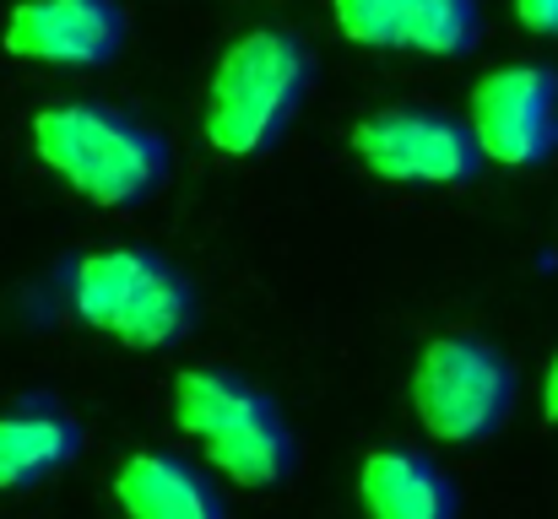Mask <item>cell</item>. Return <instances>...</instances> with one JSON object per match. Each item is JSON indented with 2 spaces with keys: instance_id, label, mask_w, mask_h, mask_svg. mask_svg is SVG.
Returning <instances> with one entry per match:
<instances>
[{
  "instance_id": "obj_14",
  "label": "cell",
  "mask_w": 558,
  "mask_h": 519,
  "mask_svg": "<svg viewBox=\"0 0 558 519\" xmlns=\"http://www.w3.org/2000/svg\"><path fill=\"white\" fill-rule=\"evenodd\" d=\"M543 411L558 422V357H554V368H548V379H543Z\"/></svg>"
},
{
  "instance_id": "obj_5",
  "label": "cell",
  "mask_w": 558,
  "mask_h": 519,
  "mask_svg": "<svg viewBox=\"0 0 558 519\" xmlns=\"http://www.w3.org/2000/svg\"><path fill=\"white\" fill-rule=\"evenodd\" d=\"M412 411L439 444H488L515 411V368L488 342L439 336L412 368Z\"/></svg>"
},
{
  "instance_id": "obj_4",
  "label": "cell",
  "mask_w": 558,
  "mask_h": 519,
  "mask_svg": "<svg viewBox=\"0 0 558 519\" xmlns=\"http://www.w3.org/2000/svg\"><path fill=\"white\" fill-rule=\"evenodd\" d=\"M76 314L114 342L153 351L190 331L185 276L153 249H98L76 265Z\"/></svg>"
},
{
  "instance_id": "obj_3",
  "label": "cell",
  "mask_w": 558,
  "mask_h": 519,
  "mask_svg": "<svg viewBox=\"0 0 558 519\" xmlns=\"http://www.w3.org/2000/svg\"><path fill=\"white\" fill-rule=\"evenodd\" d=\"M304 82H310V60L293 33L282 27L244 33L217 60V76L206 87V141L228 158L266 152L288 131Z\"/></svg>"
},
{
  "instance_id": "obj_13",
  "label": "cell",
  "mask_w": 558,
  "mask_h": 519,
  "mask_svg": "<svg viewBox=\"0 0 558 519\" xmlns=\"http://www.w3.org/2000/svg\"><path fill=\"white\" fill-rule=\"evenodd\" d=\"M515 16L543 33V38H558V0H515Z\"/></svg>"
},
{
  "instance_id": "obj_2",
  "label": "cell",
  "mask_w": 558,
  "mask_h": 519,
  "mask_svg": "<svg viewBox=\"0 0 558 519\" xmlns=\"http://www.w3.org/2000/svg\"><path fill=\"white\" fill-rule=\"evenodd\" d=\"M33 152L98 206H136L169 173V147L147 125L98 103H54L33 114Z\"/></svg>"
},
{
  "instance_id": "obj_8",
  "label": "cell",
  "mask_w": 558,
  "mask_h": 519,
  "mask_svg": "<svg viewBox=\"0 0 558 519\" xmlns=\"http://www.w3.org/2000/svg\"><path fill=\"white\" fill-rule=\"evenodd\" d=\"M125 44L114 0H22L5 16V49L38 65H104Z\"/></svg>"
},
{
  "instance_id": "obj_1",
  "label": "cell",
  "mask_w": 558,
  "mask_h": 519,
  "mask_svg": "<svg viewBox=\"0 0 558 519\" xmlns=\"http://www.w3.org/2000/svg\"><path fill=\"white\" fill-rule=\"evenodd\" d=\"M174 417L201 444L206 466L222 471L239 487H255V493L282 487L293 477V466H299L293 428L282 422L271 395H260L239 373L185 368L180 384H174Z\"/></svg>"
},
{
  "instance_id": "obj_11",
  "label": "cell",
  "mask_w": 558,
  "mask_h": 519,
  "mask_svg": "<svg viewBox=\"0 0 558 519\" xmlns=\"http://www.w3.org/2000/svg\"><path fill=\"white\" fill-rule=\"evenodd\" d=\"M359 504L369 519H456V487L417 449H374L359 471Z\"/></svg>"
},
{
  "instance_id": "obj_9",
  "label": "cell",
  "mask_w": 558,
  "mask_h": 519,
  "mask_svg": "<svg viewBox=\"0 0 558 519\" xmlns=\"http://www.w3.org/2000/svg\"><path fill=\"white\" fill-rule=\"evenodd\" d=\"M337 27L353 44L461 54L477 38V0H331Z\"/></svg>"
},
{
  "instance_id": "obj_6",
  "label": "cell",
  "mask_w": 558,
  "mask_h": 519,
  "mask_svg": "<svg viewBox=\"0 0 558 519\" xmlns=\"http://www.w3.org/2000/svg\"><path fill=\"white\" fill-rule=\"evenodd\" d=\"M353 152L364 158V169L390 184H461L483 163L472 125L428 109H385L359 120Z\"/></svg>"
},
{
  "instance_id": "obj_7",
  "label": "cell",
  "mask_w": 558,
  "mask_h": 519,
  "mask_svg": "<svg viewBox=\"0 0 558 519\" xmlns=\"http://www.w3.org/2000/svg\"><path fill=\"white\" fill-rule=\"evenodd\" d=\"M472 141L505 169H532L558 147V76L548 65L488 71L472 92Z\"/></svg>"
},
{
  "instance_id": "obj_10",
  "label": "cell",
  "mask_w": 558,
  "mask_h": 519,
  "mask_svg": "<svg viewBox=\"0 0 558 519\" xmlns=\"http://www.w3.org/2000/svg\"><path fill=\"white\" fill-rule=\"evenodd\" d=\"M114 504L125 519H228L217 487L180 455L142 449L114 471Z\"/></svg>"
},
{
  "instance_id": "obj_12",
  "label": "cell",
  "mask_w": 558,
  "mask_h": 519,
  "mask_svg": "<svg viewBox=\"0 0 558 519\" xmlns=\"http://www.w3.org/2000/svg\"><path fill=\"white\" fill-rule=\"evenodd\" d=\"M82 449V428L54 406H16L0 411V493L33 487L71 466Z\"/></svg>"
}]
</instances>
